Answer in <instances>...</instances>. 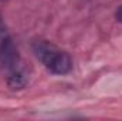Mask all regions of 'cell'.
Masks as SVG:
<instances>
[{"label": "cell", "instance_id": "cell-2", "mask_svg": "<svg viewBox=\"0 0 122 121\" xmlns=\"http://www.w3.org/2000/svg\"><path fill=\"white\" fill-rule=\"evenodd\" d=\"M19 63H20V56L19 51L11 41V38L6 37L1 44H0V66L10 74L19 70Z\"/></svg>", "mask_w": 122, "mask_h": 121}, {"label": "cell", "instance_id": "cell-4", "mask_svg": "<svg viewBox=\"0 0 122 121\" xmlns=\"http://www.w3.org/2000/svg\"><path fill=\"white\" fill-rule=\"evenodd\" d=\"M1 34H4V23H3V20H1V17H0V36Z\"/></svg>", "mask_w": 122, "mask_h": 121}, {"label": "cell", "instance_id": "cell-1", "mask_svg": "<svg viewBox=\"0 0 122 121\" xmlns=\"http://www.w3.org/2000/svg\"><path fill=\"white\" fill-rule=\"evenodd\" d=\"M33 51L41 64L54 74L62 76L72 70V60L68 53L47 40H36L33 43Z\"/></svg>", "mask_w": 122, "mask_h": 121}, {"label": "cell", "instance_id": "cell-3", "mask_svg": "<svg viewBox=\"0 0 122 121\" xmlns=\"http://www.w3.org/2000/svg\"><path fill=\"white\" fill-rule=\"evenodd\" d=\"M117 19H118V22L122 23V6L118 9V11H117Z\"/></svg>", "mask_w": 122, "mask_h": 121}]
</instances>
